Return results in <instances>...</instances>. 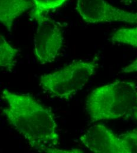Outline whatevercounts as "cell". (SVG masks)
Returning <instances> with one entry per match:
<instances>
[{"label":"cell","instance_id":"1","mask_svg":"<svg viewBox=\"0 0 137 153\" xmlns=\"http://www.w3.org/2000/svg\"><path fill=\"white\" fill-rule=\"evenodd\" d=\"M1 97L7 103L2 114L31 148L39 152H67L58 149V125L49 108L28 94H16L4 89Z\"/></svg>","mask_w":137,"mask_h":153},{"label":"cell","instance_id":"2","mask_svg":"<svg viewBox=\"0 0 137 153\" xmlns=\"http://www.w3.org/2000/svg\"><path fill=\"white\" fill-rule=\"evenodd\" d=\"M137 108V85L129 81H116L99 87L91 93L86 104L92 121L131 116Z\"/></svg>","mask_w":137,"mask_h":153},{"label":"cell","instance_id":"3","mask_svg":"<svg viewBox=\"0 0 137 153\" xmlns=\"http://www.w3.org/2000/svg\"><path fill=\"white\" fill-rule=\"evenodd\" d=\"M98 67L97 59L73 62L57 71L41 76L40 86L52 97L69 100L86 85Z\"/></svg>","mask_w":137,"mask_h":153},{"label":"cell","instance_id":"4","mask_svg":"<svg viewBox=\"0 0 137 153\" xmlns=\"http://www.w3.org/2000/svg\"><path fill=\"white\" fill-rule=\"evenodd\" d=\"M36 20L37 26L34 38L35 55L42 65L53 62L63 46L62 28L58 22L44 15Z\"/></svg>","mask_w":137,"mask_h":153},{"label":"cell","instance_id":"5","mask_svg":"<svg viewBox=\"0 0 137 153\" xmlns=\"http://www.w3.org/2000/svg\"><path fill=\"white\" fill-rule=\"evenodd\" d=\"M76 10L83 20L89 24L113 22L137 24V13L118 8L105 0H78Z\"/></svg>","mask_w":137,"mask_h":153},{"label":"cell","instance_id":"6","mask_svg":"<svg viewBox=\"0 0 137 153\" xmlns=\"http://www.w3.org/2000/svg\"><path fill=\"white\" fill-rule=\"evenodd\" d=\"M80 140L87 149L94 153H127L119 136L102 124L91 127Z\"/></svg>","mask_w":137,"mask_h":153},{"label":"cell","instance_id":"7","mask_svg":"<svg viewBox=\"0 0 137 153\" xmlns=\"http://www.w3.org/2000/svg\"><path fill=\"white\" fill-rule=\"evenodd\" d=\"M33 6L29 0H0L1 24L11 32L15 19Z\"/></svg>","mask_w":137,"mask_h":153},{"label":"cell","instance_id":"8","mask_svg":"<svg viewBox=\"0 0 137 153\" xmlns=\"http://www.w3.org/2000/svg\"><path fill=\"white\" fill-rule=\"evenodd\" d=\"M18 50L13 47L1 35L0 36V65L2 68H5L11 71L15 66L16 57Z\"/></svg>","mask_w":137,"mask_h":153},{"label":"cell","instance_id":"9","mask_svg":"<svg viewBox=\"0 0 137 153\" xmlns=\"http://www.w3.org/2000/svg\"><path fill=\"white\" fill-rule=\"evenodd\" d=\"M67 0H31L33 10L31 17L37 19L48 11L61 7Z\"/></svg>","mask_w":137,"mask_h":153},{"label":"cell","instance_id":"10","mask_svg":"<svg viewBox=\"0 0 137 153\" xmlns=\"http://www.w3.org/2000/svg\"><path fill=\"white\" fill-rule=\"evenodd\" d=\"M112 41L137 48V27L118 30L112 35Z\"/></svg>","mask_w":137,"mask_h":153},{"label":"cell","instance_id":"11","mask_svg":"<svg viewBox=\"0 0 137 153\" xmlns=\"http://www.w3.org/2000/svg\"><path fill=\"white\" fill-rule=\"evenodd\" d=\"M127 153H137V128L119 135Z\"/></svg>","mask_w":137,"mask_h":153},{"label":"cell","instance_id":"12","mask_svg":"<svg viewBox=\"0 0 137 153\" xmlns=\"http://www.w3.org/2000/svg\"><path fill=\"white\" fill-rule=\"evenodd\" d=\"M121 72L124 73H131L137 72V58L132 63L124 68L122 70Z\"/></svg>","mask_w":137,"mask_h":153},{"label":"cell","instance_id":"13","mask_svg":"<svg viewBox=\"0 0 137 153\" xmlns=\"http://www.w3.org/2000/svg\"><path fill=\"white\" fill-rule=\"evenodd\" d=\"M131 117H133L137 122V108L134 111V112L131 115Z\"/></svg>","mask_w":137,"mask_h":153},{"label":"cell","instance_id":"14","mask_svg":"<svg viewBox=\"0 0 137 153\" xmlns=\"http://www.w3.org/2000/svg\"><path fill=\"white\" fill-rule=\"evenodd\" d=\"M121 1H122V2L128 4L131 3L132 2H133V1H136V0H121Z\"/></svg>","mask_w":137,"mask_h":153}]
</instances>
